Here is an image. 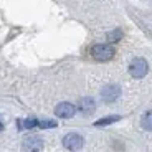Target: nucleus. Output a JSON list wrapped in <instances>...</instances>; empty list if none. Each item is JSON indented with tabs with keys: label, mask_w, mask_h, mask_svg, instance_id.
Here are the masks:
<instances>
[{
	"label": "nucleus",
	"mask_w": 152,
	"mask_h": 152,
	"mask_svg": "<svg viewBox=\"0 0 152 152\" xmlns=\"http://www.w3.org/2000/svg\"><path fill=\"white\" fill-rule=\"evenodd\" d=\"M17 127H18V129H31V127H38V119L28 118V119H25V121L18 119V121H17Z\"/></svg>",
	"instance_id": "6e6552de"
},
{
	"label": "nucleus",
	"mask_w": 152,
	"mask_h": 152,
	"mask_svg": "<svg viewBox=\"0 0 152 152\" xmlns=\"http://www.w3.org/2000/svg\"><path fill=\"white\" fill-rule=\"evenodd\" d=\"M55 114L61 119H69L76 114V106L71 103H60L55 107Z\"/></svg>",
	"instance_id": "423d86ee"
},
{
	"label": "nucleus",
	"mask_w": 152,
	"mask_h": 152,
	"mask_svg": "<svg viewBox=\"0 0 152 152\" xmlns=\"http://www.w3.org/2000/svg\"><path fill=\"white\" fill-rule=\"evenodd\" d=\"M91 55L98 61H109L114 56V48L111 45H94L91 48Z\"/></svg>",
	"instance_id": "7ed1b4c3"
},
{
	"label": "nucleus",
	"mask_w": 152,
	"mask_h": 152,
	"mask_svg": "<svg viewBox=\"0 0 152 152\" xmlns=\"http://www.w3.org/2000/svg\"><path fill=\"white\" fill-rule=\"evenodd\" d=\"M83 145H84V139H83V136H80L78 132H69L63 137V147L71 151V152L80 151Z\"/></svg>",
	"instance_id": "f257e3e1"
},
{
	"label": "nucleus",
	"mask_w": 152,
	"mask_h": 152,
	"mask_svg": "<svg viewBox=\"0 0 152 152\" xmlns=\"http://www.w3.org/2000/svg\"><path fill=\"white\" fill-rule=\"evenodd\" d=\"M121 96V88L118 84H107L101 89V99L104 103H114Z\"/></svg>",
	"instance_id": "20e7f679"
},
{
	"label": "nucleus",
	"mask_w": 152,
	"mask_h": 152,
	"mask_svg": "<svg viewBox=\"0 0 152 152\" xmlns=\"http://www.w3.org/2000/svg\"><path fill=\"white\" fill-rule=\"evenodd\" d=\"M121 119V116H107V118H103V119H98V121L94 122L96 127H99V126H107V124H113V122L119 121Z\"/></svg>",
	"instance_id": "9d476101"
},
{
	"label": "nucleus",
	"mask_w": 152,
	"mask_h": 152,
	"mask_svg": "<svg viewBox=\"0 0 152 152\" xmlns=\"http://www.w3.org/2000/svg\"><path fill=\"white\" fill-rule=\"evenodd\" d=\"M149 71V65H147V61L144 60V58H136V60L131 61V65H129V73L132 78H144L145 75H147Z\"/></svg>",
	"instance_id": "f03ea898"
},
{
	"label": "nucleus",
	"mask_w": 152,
	"mask_h": 152,
	"mask_svg": "<svg viewBox=\"0 0 152 152\" xmlns=\"http://www.w3.org/2000/svg\"><path fill=\"white\" fill-rule=\"evenodd\" d=\"M22 147L25 152H40L43 149V141L38 136H27L23 139Z\"/></svg>",
	"instance_id": "39448f33"
},
{
	"label": "nucleus",
	"mask_w": 152,
	"mask_h": 152,
	"mask_svg": "<svg viewBox=\"0 0 152 152\" xmlns=\"http://www.w3.org/2000/svg\"><path fill=\"white\" fill-rule=\"evenodd\" d=\"M119 38H121V30H114L107 35V40H109V42H118Z\"/></svg>",
	"instance_id": "f8f14e48"
},
{
	"label": "nucleus",
	"mask_w": 152,
	"mask_h": 152,
	"mask_svg": "<svg viewBox=\"0 0 152 152\" xmlns=\"http://www.w3.org/2000/svg\"><path fill=\"white\" fill-rule=\"evenodd\" d=\"M78 109H80L83 114H86V116L93 114V113H94V109H96L94 99H93V98H83V99H80V103H78Z\"/></svg>",
	"instance_id": "0eeeda50"
},
{
	"label": "nucleus",
	"mask_w": 152,
	"mask_h": 152,
	"mask_svg": "<svg viewBox=\"0 0 152 152\" xmlns=\"http://www.w3.org/2000/svg\"><path fill=\"white\" fill-rule=\"evenodd\" d=\"M38 127H42V129L56 127V122H55V121H38Z\"/></svg>",
	"instance_id": "9b49d317"
},
{
	"label": "nucleus",
	"mask_w": 152,
	"mask_h": 152,
	"mask_svg": "<svg viewBox=\"0 0 152 152\" xmlns=\"http://www.w3.org/2000/svg\"><path fill=\"white\" fill-rule=\"evenodd\" d=\"M141 126L145 131H152V109L147 111V113H144V116H142V119H141Z\"/></svg>",
	"instance_id": "1a4fd4ad"
},
{
	"label": "nucleus",
	"mask_w": 152,
	"mask_h": 152,
	"mask_svg": "<svg viewBox=\"0 0 152 152\" xmlns=\"http://www.w3.org/2000/svg\"><path fill=\"white\" fill-rule=\"evenodd\" d=\"M4 129V124H2V121H0V131Z\"/></svg>",
	"instance_id": "ddd939ff"
}]
</instances>
